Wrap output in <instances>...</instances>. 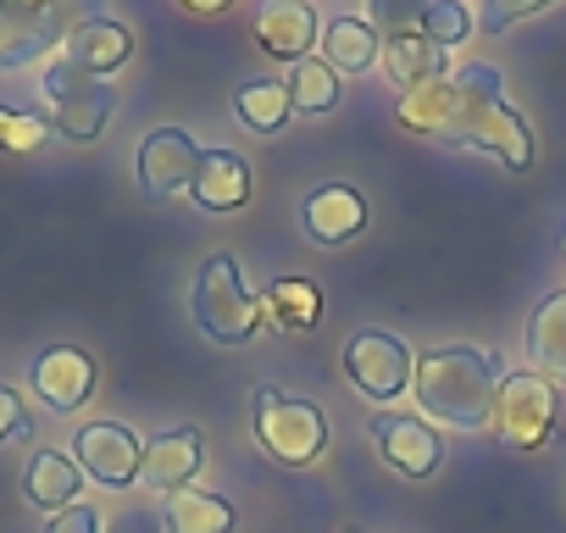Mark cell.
I'll use <instances>...</instances> for the list:
<instances>
[{
    "instance_id": "11",
    "label": "cell",
    "mask_w": 566,
    "mask_h": 533,
    "mask_svg": "<svg viewBox=\"0 0 566 533\" xmlns=\"http://www.w3.org/2000/svg\"><path fill=\"white\" fill-rule=\"evenodd\" d=\"M29 378H34V395L56 417H73L90 400V389H95V356L78 351V345H51V351L34 356V373Z\"/></svg>"
},
{
    "instance_id": "12",
    "label": "cell",
    "mask_w": 566,
    "mask_h": 533,
    "mask_svg": "<svg viewBox=\"0 0 566 533\" xmlns=\"http://www.w3.org/2000/svg\"><path fill=\"white\" fill-rule=\"evenodd\" d=\"M373 439H378V456H384L400 478H433L439 461H444V445H439V433H433L422 417L378 411V417H373Z\"/></svg>"
},
{
    "instance_id": "30",
    "label": "cell",
    "mask_w": 566,
    "mask_h": 533,
    "mask_svg": "<svg viewBox=\"0 0 566 533\" xmlns=\"http://www.w3.org/2000/svg\"><path fill=\"white\" fill-rule=\"evenodd\" d=\"M29 433H34V422L23 411V395L0 384V445H7V439H29Z\"/></svg>"
},
{
    "instance_id": "10",
    "label": "cell",
    "mask_w": 566,
    "mask_h": 533,
    "mask_svg": "<svg viewBox=\"0 0 566 533\" xmlns=\"http://www.w3.org/2000/svg\"><path fill=\"white\" fill-rule=\"evenodd\" d=\"M200 156H206V150H200L184 128H156V134H145V145H139V189H145L150 200H172L178 189L195 184Z\"/></svg>"
},
{
    "instance_id": "16",
    "label": "cell",
    "mask_w": 566,
    "mask_h": 533,
    "mask_svg": "<svg viewBox=\"0 0 566 533\" xmlns=\"http://www.w3.org/2000/svg\"><path fill=\"white\" fill-rule=\"evenodd\" d=\"M62 56H67L73 67H84V73L106 79V73H117V67L134 56V34H128L123 23H112V18H95V23H84V29H73V34H67Z\"/></svg>"
},
{
    "instance_id": "18",
    "label": "cell",
    "mask_w": 566,
    "mask_h": 533,
    "mask_svg": "<svg viewBox=\"0 0 566 533\" xmlns=\"http://www.w3.org/2000/svg\"><path fill=\"white\" fill-rule=\"evenodd\" d=\"M78 483H84L78 461H73V456H56V450H40V456L29 461V472H23V494H29L34 505H45L51 516L67 511V505H78Z\"/></svg>"
},
{
    "instance_id": "24",
    "label": "cell",
    "mask_w": 566,
    "mask_h": 533,
    "mask_svg": "<svg viewBox=\"0 0 566 533\" xmlns=\"http://www.w3.org/2000/svg\"><path fill=\"white\" fill-rule=\"evenodd\" d=\"M283 90H290V101L301 112H334L339 106V73L323 56H301L290 67V79H283Z\"/></svg>"
},
{
    "instance_id": "9",
    "label": "cell",
    "mask_w": 566,
    "mask_h": 533,
    "mask_svg": "<svg viewBox=\"0 0 566 533\" xmlns=\"http://www.w3.org/2000/svg\"><path fill=\"white\" fill-rule=\"evenodd\" d=\"M73 461H78L84 478H95V483H106V489H123V483L139 478L145 445H139L134 428H123V422H90V428H78V439H73Z\"/></svg>"
},
{
    "instance_id": "26",
    "label": "cell",
    "mask_w": 566,
    "mask_h": 533,
    "mask_svg": "<svg viewBox=\"0 0 566 533\" xmlns=\"http://www.w3.org/2000/svg\"><path fill=\"white\" fill-rule=\"evenodd\" d=\"M439 7V0H367V23H373V34H417L422 29V18Z\"/></svg>"
},
{
    "instance_id": "13",
    "label": "cell",
    "mask_w": 566,
    "mask_h": 533,
    "mask_svg": "<svg viewBox=\"0 0 566 533\" xmlns=\"http://www.w3.org/2000/svg\"><path fill=\"white\" fill-rule=\"evenodd\" d=\"M255 40L266 56H283V62H301L312 56L317 45V12H312V0H266V7L255 12Z\"/></svg>"
},
{
    "instance_id": "7",
    "label": "cell",
    "mask_w": 566,
    "mask_h": 533,
    "mask_svg": "<svg viewBox=\"0 0 566 533\" xmlns=\"http://www.w3.org/2000/svg\"><path fill=\"white\" fill-rule=\"evenodd\" d=\"M494 428L511 450H538L555 428V389L544 373H505L494 400Z\"/></svg>"
},
{
    "instance_id": "3",
    "label": "cell",
    "mask_w": 566,
    "mask_h": 533,
    "mask_svg": "<svg viewBox=\"0 0 566 533\" xmlns=\"http://www.w3.org/2000/svg\"><path fill=\"white\" fill-rule=\"evenodd\" d=\"M95 18H106V0H0V73L45 62Z\"/></svg>"
},
{
    "instance_id": "19",
    "label": "cell",
    "mask_w": 566,
    "mask_h": 533,
    "mask_svg": "<svg viewBox=\"0 0 566 533\" xmlns=\"http://www.w3.org/2000/svg\"><path fill=\"white\" fill-rule=\"evenodd\" d=\"M444 56H450V51H439L428 34H389V40H384V67H389V79L400 84V95L417 90V84L444 79Z\"/></svg>"
},
{
    "instance_id": "5",
    "label": "cell",
    "mask_w": 566,
    "mask_h": 533,
    "mask_svg": "<svg viewBox=\"0 0 566 533\" xmlns=\"http://www.w3.org/2000/svg\"><path fill=\"white\" fill-rule=\"evenodd\" d=\"M250 411H255V439L266 445L272 461L283 467H312L328 445V422L312 400H295V395H283L272 384L250 389Z\"/></svg>"
},
{
    "instance_id": "29",
    "label": "cell",
    "mask_w": 566,
    "mask_h": 533,
    "mask_svg": "<svg viewBox=\"0 0 566 533\" xmlns=\"http://www.w3.org/2000/svg\"><path fill=\"white\" fill-rule=\"evenodd\" d=\"M544 7H549V0H483V29L500 34V29H511V23L544 12Z\"/></svg>"
},
{
    "instance_id": "6",
    "label": "cell",
    "mask_w": 566,
    "mask_h": 533,
    "mask_svg": "<svg viewBox=\"0 0 566 533\" xmlns=\"http://www.w3.org/2000/svg\"><path fill=\"white\" fill-rule=\"evenodd\" d=\"M40 101H45V112H51L56 134H62V139H73V145L101 139V134H106V123H112V90H106L95 73L73 67L67 56H56V62H45V67H40Z\"/></svg>"
},
{
    "instance_id": "17",
    "label": "cell",
    "mask_w": 566,
    "mask_h": 533,
    "mask_svg": "<svg viewBox=\"0 0 566 533\" xmlns=\"http://www.w3.org/2000/svg\"><path fill=\"white\" fill-rule=\"evenodd\" d=\"M189 195L206 206V211H239L250 200V167L233 156V150H206L200 156V173L189 184Z\"/></svg>"
},
{
    "instance_id": "14",
    "label": "cell",
    "mask_w": 566,
    "mask_h": 533,
    "mask_svg": "<svg viewBox=\"0 0 566 533\" xmlns=\"http://www.w3.org/2000/svg\"><path fill=\"white\" fill-rule=\"evenodd\" d=\"M301 222H306V233H312L317 244H350V239L367 228V200H361V189H350V184H323V189L306 195Z\"/></svg>"
},
{
    "instance_id": "27",
    "label": "cell",
    "mask_w": 566,
    "mask_h": 533,
    "mask_svg": "<svg viewBox=\"0 0 566 533\" xmlns=\"http://www.w3.org/2000/svg\"><path fill=\"white\" fill-rule=\"evenodd\" d=\"M45 139H51V123H45V117L0 106V150H18V156H29V150H40Z\"/></svg>"
},
{
    "instance_id": "2",
    "label": "cell",
    "mask_w": 566,
    "mask_h": 533,
    "mask_svg": "<svg viewBox=\"0 0 566 533\" xmlns=\"http://www.w3.org/2000/svg\"><path fill=\"white\" fill-rule=\"evenodd\" d=\"M417 406L444 422V428H461V433H478L494 422V400H500V384H505V362L494 351H478V345H444V351H428L417 356Z\"/></svg>"
},
{
    "instance_id": "22",
    "label": "cell",
    "mask_w": 566,
    "mask_h": 533,
    "mask_svg": "<svg viewBox=\"0 0 566 533\" xmlns=\"http://www.w3.org/2000/svg\"><path fill=\"white\" fill-rule=\"evenodd\" d=\"M527 356L544 373L566 378V290L544 295V306L533 312V323H527Z\"/></svg>"
},
{
    "instance_id": "8",
    "label": "cell",
    "mask_w": 566,
    "mask_h": 533,
    "mask_svg": "<svg viewBox=\"0 0 566 533\" xmlns=\"http://www.w3.org/2000/svg\"><path fill=\"white\" fill-rule=\"evenodd\" d=\"M345 373H350V384H356L361 395H373V400H395V395L411 384L417 362H411V351H406L395 334L367 328V334H356V339L345 345Z\"/></svg>"
},
{
    "instance_id": "1",
    "label": "cell",
    "mask_w": 566,
    "mask_h": 533,
    "mask_svg": "<svg viewBox=\"0 0 566 533\" xmlns=\"http://www.w3.org/2000/svg\"><path fill=\"white\" fill-rule=\"evenodd\" d=\"M395 117L411 134H428V139H444V145H461V150H494L511 173H522L533 161V134H527L522 112L505 106L500 73L483 67V62L406 90L395 101Z\"/></svg>"
},
{
    "instance_id": "23",
    "label": "cell",
    "mask_w": 566,
    "mask_h": 533,
    "mask_svg": "<svg viewBox=\"0 0 566 533\" xmlns=\"http://www.w3.org/2000/svg\"><path fill=\"white\" fill-rule=\"evenodd\" d=\"M323 45H328V67H334V73H367V67L378 62V34H373V23H361V18L328 23Z\"/></svg>"
},
{
    "instance_id": "33",
    "label": "cell",
    "mask_w": 566,
    "mask_h": 533,
    "mask_svg": "<svg viewBox=\"0 0 566 533\" xmlns=\"http://www.w3.org/2000/svg\"><path fill=\"white\" fill-rule=\"evenodd\" d=\"M560 261H566V228H560Z\"/></svg>"
},
{
    "instance_id": "15",
    "label": "cell",
    "mask_w": 566,
    "mask_h": 533,
    "mask_svg": "<svg viewBox=\"0 0 566 533\" xmlns=\"http://www.w3.org/2000/svg\"><path fill=\"white\" fill-rule=\"evenodd\" d=\"M200 461H206V445H200V433H195V428H161V433L145 445L139 478H145L150 489L172 494V489H184V483L200 472Z\"/></svg>"
},
{
    "instance_id": "25",
    "label": "cell",
    "mask_w": 566,
    "mask_h": 533,
    "mask_svg": "<svg viewBox=\"0 0 566 533\" xmlns=\"http://www.w3.org/2000/svg\"><path fill=\"white\" fill-rule=\"evenodd\" d=\"M266 312H277L283 328L301 334V328H317L323 295H317V284H306V279H277V284L266 290Z\"/></svg>"
},
{
    "instance_id": "32",
    "label": "cell",
    "mask_w": 566,
    "mask_h": 533,
    "mask_svg": "<svg viewBox=\"0 0 566 533\" xmlns=\"http://www.w3.org/2000/svg\"><path fill=\"white\" fill-rule=\"evenodd\" d=\"M189 12H222V7H233V0H184Z\"/></svg>"
},
{
    "instance_id": "28",
    "label": "cell",
    "mask_w": 566,
    "mask_h": 533,
    "mask_svg": "<svg viewBox=\"0 0 566 533\" xmlns=\"http://www.w3.org/2000/svg\"><path fill=\"white\" fill-rule=\"evenodd\" d=\"M417 34H428L439 51H450V45H461L467 34H472V12L461 7V0H439V7L422 18V29Z\"/></svg>"
},
{
    "instance_id": "20",
    "label": "cell",
    "mask_w": 566,
    "mask_h": 533,
    "mask_svg": "<svg viewBox=\"0 0 566 533\" xmlns=\"http://www.w3.org/2000/svg\"><path fill=\"white\" fill-rule=\"evenodd\" d=\"M167 533H233V505L211 489H172L167 494Z\"/></svg>"
},
{
    "instance_id": "31",
    "label": "cell",
    "mask_w": 566,
    "mask_h": 533,
    "mask_svg": "<svg viewBox=\"0 0 566 533\" xmlns=\"http://www.w3.org/2000/svg\"><path fill=\"white\" fill-rule=\"evenodd\" d=\"M45 533H101V511L95 505H67V511H56L51 522H45Z\"/></svg>"
},
{
    "instance_id": "34",
    "label": "cell",
    "mask_w": 566,
    "mask_h": 533,
    "mask_svg": "<svg viewBox=\"0 0 566 533\" xmlns=\"http://www.w3.org/2000/svg\"><path fill=\"white\" fill-rule=\"evenodd\" d=\"M339 533H356V527H339Z\"/></svg>"
},
{
    "instance_id": "4",
    "label": "cell",
    "mask_w": 566,
    "mask_h": 533,
    "mask_svg": "<svg viewBox=\"0 0 566 533\" xmlns=\"http://www.w3.org/2000/svg\"><path fill=\"white\" fill-rule=\"evenodd\" d=\"M189 306H195V328L206 339H217V345H244L255 334V323H261V306H255V295L239 279V261L222 255V250L200 261Z\"/></svg>"
},
{
    "instance_id": "21",
    "label": "cell",
    "mask_w": 566,
    "mask_h": 533,
    "mask_svg": "<svg viewBox=\"0 0 566 533\" xmlns=\"http://www.w3.org/2000/svg\"><path fill=\"white\" fill-rule=\"evenodd\" d=\"M233 112L250 134H277L283 123H290L295 101H290V90H283V79H250V84L233 90Z\"/></svg>"
}]
</instances>
